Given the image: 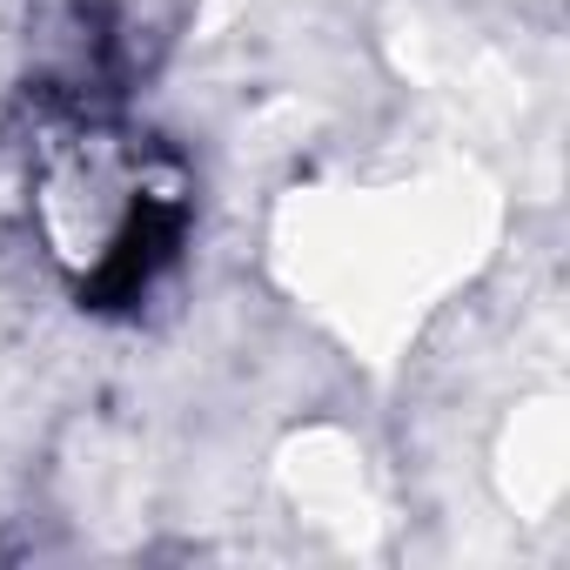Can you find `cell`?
Here are the masks:
<instances>
[{
    "label": "cell",
    "instance_id": "1",
    "mask_svg": "<svg viewBox=\"0 0 570 570\" xmlns=\"http://www.w3.org/2000/svg\"><path fill=\"white\" fill-rule=\"evenodd\" d=\"M28 188L48 262L68 275L75 303L101 316L148 303L195 222V175L181 155L95 101H61L41 121Z\"/></svg>",
    "mask_w": 570,
    "mask_h": 570
}]
</instances>
